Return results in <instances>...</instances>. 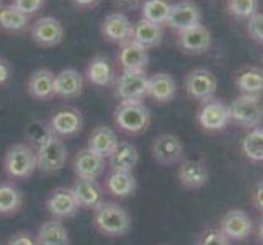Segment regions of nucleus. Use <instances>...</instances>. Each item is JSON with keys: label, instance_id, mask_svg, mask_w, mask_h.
<instances>
[{"label": "nucleus", "instance_id": "obj_1", "mask_svg": "<svg viewBox=\"0 0 263 245\" xmlns=\"http://www.w3.org/2000/svg\"><path fill=\"white\" fill-rule=\"evenodd\" d=\"M93 211V225L100 234L108 235V237H123L129 232V214L120 204L103 201Z\"/></svg>", "mask_w": 263, "mask_h": 245}, {"label": "nucleus", "instance_id": "obj_2", "mask_svg": "<svg viewBox=\"0 0 263 245\" xmlns=\"http://www.w3.org/2000/svg\"><path fill=\"white\" fill-rule=\"evenodd\" d=\"M4 170L12 180H26L36 170V152L26 144H13L4 157Z\"/></svg>", "mask_w": 263, "mask_h": 245}, {"label": "nucleus", "instance_id": "obj_3", "mask_svg": "<svg viewBox=\"0 0 263 245\" xmlns=\"http://www.w3.org/2000/svg\"><path fill=\"white\" fill-rule=\"evenodd\" d=\"M115 124L128 134H141L151 124V113L141 102H121L115 111Z\"/></svg>", "mask_w": 263, "mask_h": 245}, {"label": "nucleus", "instance_id": "obj_4", "mask_svg": "<svg viewBox=\"0 0 263 245\" xmlns=\"http://www.w3.org/2000/svg\"><path fill=\"white\" fill-rule=\"evenodd\" d=\"M228 106L231 123L242 126V128H258L263 121V102L260 97L240 95Z\"/></svg>", "mask_w": 263, "mask_h": 245}, {"label": "nucleus", "instance_id": "obj_5", "mask_svg": "<svg viewBox=\"0 0 263 245\" xmlns=\"http://www.w3.org/2000/svg\"><path fill=\"white\" fill-rule=\"evenodd\" d=\"M36 152V168L43 174H56L62 170V167L67 162V147L64 141L58 136H51V138L41 144V146L34 150Z\"/></svg>", "mask_w": 263, "mask_h": 245}, {"label": "nucleus", "instance_id": "obj_6", "mask_svg": "<svg viewBox=\"0 0 263 245\" xmlns=\"http://www.w3.org/2000/svg\"><path fill=\"white\" fill-rule=\"evenodd\" d=\"M149 77L144 70H123L116 82V97L121 102H141L147 97Z\"/></svg>", "mask_w": 263, "mask_h": 245}, {"label": "nucleus", "instance_id": "obj_7", "mask_svg": "<svg viewBox=\"0 0 263 245\" xmlns=\"http://www.w3.org/2000/svg\"><path fill=\"white\" fill-rule=\"evenodd\" d=\"M185 88L186 93L192 98L199 100V102H208L216 93L217 80L210 69H203V67L193 69L192 72L186 74Z\"/></svg>", "mask_w": 263, "mask_h": 245}, {"label": "nucleus", "instance_id": "obj_8", "mask_svg": "<svg viewBox=\"0 0 263 245\" xmlns=\"http://www.w3.org/2000/svg\"><path fill=\"white\" fill-rule=\"evenodd\" d=\"M196 118L199 126L206 131H222L231 123L229 106L214 98L203 102Z\"/></svg>", "mask_w": 263, "mask_h": 245}, {"label": "nucleus", "instance_id": "obj_9", "mask_svg": "<svg viewBox=\"0 0 263 245\" xmlns=\"http://www.w3.org/2000/svg\"><path fill=\"white\" fill-rule=\"evenodd\" d=\"M185 147L175 134L164 133L152 142V156L160 165H175L183 159Z\"/></svg>", "mask_w": 263, "mask_h": 245}, {"label": "nucleus", "instance_id": "obj_10", "mask_svg": "<svg viewBox=\"0 0 263 245\" xmlns=\"http://www.w3.org/2000/svg\"><path fill=\"white\" fill-rule=\"evenodd\" d=\"M201 23V10L192 0H180L170 8L167 25L178 33Z\"/></svg>", "mask_w": 263, "mask_h": 245}, {"label": "nucleus", "instance_id": "obj_11", "mask_svg": "<svg viewBox=\"0 0 263 245\" xmlns=\"http://www.w3.org/2000/svg\"><path fill=\"white\" fill-rule=\"evenodd\" d=\"M177 177L180 185L186 190H199L210 181V170H208L204 160L188 159L180 163Z\"/></svg>", "mask_w": 263, "mask_h": 245}, {"label": "nucleus", "instance_id": "obj_12", "mask_svg": "<svg viewBox=\"0 0 263 245\" xmlns=\"http://www.w3.org/2000/svg\"><path fill=\"white\" fill-rule=\"evenodd\" d=\"M253 224L249 214L242 210H232L224 214L221 219L219 231L229 240H243L252 234Z\"/></svg>", "mask_w": 263, "mask_h": 245}, {"label": "nucleus", "instance_id": "obj_13", "mask_svg": "<svg viewBox=\"0 0 263 245\" xmlns=\"http://www.w3.org/2000/svg\"><path fill=\"white\" fill-rule=\"evenodd\" d=\"M48 213L54 219H67V217L76 216L79 211V204L76 201L74 195H72L70 188H56L46 199Z\"/></svg>", "mask_w": 263, "mask_h": 245}, {"label": "nucleus", "instance_id": "obj_14", "mask_svg": "<svg viewBox=\"0 0 263 245\" xmlns=\"http://www.w3.org/2000/svg\"><path fill=\"white\" fill-rule=\"evenodd\" d=\"M79 208L85 210H95L103 203V188L98 185L97 180L90 178H77L70 186Z\"/></svg>", "mask_w": 263, "mask_h": 245}, {"label": "nucleus", "instance_id": "obj_15", "mask_svg": "<svg viewBox=\"0 0 263 245\" xmlns=\"http://www.w3.org/2000/svg\"><path fill=\"white\" fill-rule=\"evenodd\" d=\"M180 48L188 54H203L211 46V33L204 25H196L178 33Z\"/></svg>", "mask_w": 263, "mask_h": 245}, {"label": "nucleus", "instance_id": "obj_16", "mask_svg": "<svg viewBox=\"0 0 263 245\" xmlns=\"http://www.w3.org/2000/svg\"><path fill=\"white\" fill-rule=\"evenodd\" d=\"M31 36L40 46H44V48L56 46V44L62 41L64 28H62V25L58 18L44 16V18H40V20L33 25Z\"/></svg>", "mask_w": 263, "mask_h": 245}, {"label": "nucleus", "instance_id": "obj_17", "mask_svg": "<svg viewBox=\"0 0 263 245\" xmlns=\"http://www.w3.org/2000/svg\"><path fill=\"white\" fill-rule=\"evenodd\" d=\"M51 133L58 138H70L82 129V115L74 108L59 110L52 115L49 123Z\"/></svg>", "mask_w": 263, "mask_h": 245}, {"label": "nucleus", "instance_id": "obj_18", "mask_svg": "<svg viewBox=\"0 0 263 245\" xmlns=\"http://www.w3.org/2000/svg\"><path fill=\"white\" fill-rule=\"evenodd\" d=\"M72 168H74L77 178L97 180L105 170V159L85 147L77 152L74 162H72Z\"/></svg>", "mask_w": 263, "mask_h": 245}, {"label": "nucleus", "instance_id": "obj_19", "mask_svg": "<svg viewBox=\"0 0 263 245\" xmlns=\"http://www.w3.org/2000/svg\"><path fill=\"white\" fill-rule=\"evenodd\" d=\"M108 162L113 172H133L139 162V152L134 144L128 141H118L116 147L108 156Z\"/></svg>", "mask_w": 263, "mask_h": 245}, {"label": "nucleus", "instance_id": "obj_20", "mask_svg": "<svg viewBox=\"0 0 263 245\" xmlns=\"http://www.w3.org/2000/svg\"><path fill=\"white\" fill-rule=\"evenodd\" d=\"M84 77L76 69H64L54 77V95L62 98H76L82 93Z\"/></svg>", "mask_w": 263, "mask_h": 245}, {"label": "nucleus", "instance_id": "obj_21", "mask_svg": "<svg viewBox=\"0 0 263 245\" xmlns=\"http://www.w3.org/2000/svg\"><path fill=\"white\" fill-rule=\"evenodd\" d=\"M102 31L110 41L124 44L131 41L133 23L124 13H111L105 18V22L102 25Z\"/></svg>", "mask_w": 263, "mask_h": 245}, {"label": "nucleus", "instance_id": "obj_22", "mask_svg": "<svg viewBox=\"0 0 263 245\" xmlns=\"http://www.w3.org/2000/svg\"><path fill=\"white\" fill-rule=\"evenodd\" d=\"M177 95V82L170 74L160 72L149 77V85H147V97L154 98L159 103H167L172 102Z\"/></svg>", "mask_w": 263, "mask_h": 245}, {"label": "nucleus", "instance_id": "obj_23", "mask_svg": "<svg viewBox=\"0 0 263 245\" xmlns=\"http://www.w3.org/2000/svg\"><path fill=\"white\" fill-rule=\"evenodd\" d=\"M118 62H120L123 70H144L149 62L147 49L134 41L124 43L120 54H118Z\"/></svg>", "mask_w": 263, "mask_h": 245}, {"label": "nucleus", "instance_id": "obj_24", "mask_svg": "<svg viewBox=\"0 0 263 245\" xmlns=\"http://www.w3.org/2000/svg\"><path fill=\"white\" fill-rule=\"evenodd\" d=\"M118 144V136L116 133L108 128V126H98L92 131L88 138V146L87 149H90L92 152H95L97 156L108 159V156L113 152V149Z\"/></svg>", "mask_w": 263, "mask_h": 245}, {"label": "nucleus", "instance_id": "obj_25", "mask_svg": "<svg viewBox=\"0 0 263 245\" xmlns=\"http://www.w3.org/2000/svg\"><path fill=\"white\" fill-rule=\"evenodd\" d=\"M138 188L133 172H113L105 180V190L115 198H128Z\"/></svg>", "mask_w": 263, "mask_h": 245}, {"label": "nucleus", "instance_id": "obj_26", "mask_svg": "<svg viewBox=\"0 0 263 245\" xmlns=\"http://www.w3.org/2000/svg\"><path fill=\"white\" fill-rule=\"evenodd\" d=\"M162 36H164V30H162V25L151 23L147 20H141L133 25V34H131V41L141 44L142 48H154L160 44Z\"/></svg>", "mask_w": 263, "mask_h": 245}, {"label": "nucleus", "instance_id": "obj_27", "mask_svg": "<svg viewBox=\"0 0 263 245\" xmlns=\"http://www.w3.org/2000/svg\"><path fill=\"white\" fill-rule=\"evenodd\" d=\"M36 242L38 245H70V237L64 224L59 219H51L40 228Z\"/></svg>", "mask_w": 263, "mask_h": 245}, {"label": "nucleus", "instance_id": "obj_28", "mask_svg": "<svg viewBox=\"0 0 263 245\" xmlns=\"http://www.w3.org/2000/svg\"><path fill=\"white\" fill-rule=\"evenodd\" d=\"M54 77L48 69L34 70L28 80V92L36 100H49L54 95Z\"/></svg>", "mask_w": 263, "mask_h": 245}, {"label": "nucleus", "instance_id": "obj_29", "mask_svg": "<svg viewBox=\"0 0 263 245\" xmlns=\"http://www.w3.org/2000/svg\"><path fill=\"white\" fill-rule=\"evenodd\" d=\"M235 87H237L242 95H263V70L258 67H249L240 70L235 76Z\"/></svg>", "mask_w": 263, "mask_h": 245}, {"label": "nucleus", "instance_id": "obj_30", "mask_svg": "<svg viewBox=\"0 0 263 245\" xmlns=\"http://www.w3.org/2000/svg\"><path fill=\"white\" fill-rule=\"evenodd\" d=\"M23 195L12 181H0V214H13L22 208Z\"/></svg>", "mask_w": 263, "mask_h": 245}, {"label": "nucleus", "instance_id": "obj_31", "mask_svg": "<svg viewBox=\"0 0 263 245\" xmlns=\"http://www.w3.org/2000/svg\"><path fill=\"white\" fill-rule=\"evenodd\" d=\"M87 77L93 85H98V87L110 85L115 77V72H113L110 61L103 56L93 58L87 69Z\"/></svg>", "mask_w": 263, "mask_h": 245}, {"label": "nucleus", "instance_id": "obj_32", "mask_svg": "<svg viewBox=\"0 0 263 245\" xmlns=\"http://www.w3.org/2000/svg\"><path fill=\"white\" fill-rule=\"evenodd\" d=\"M170 8H172V4L168 0H144V4L141 7L142 20H147L156 25L167 23Z\"/></svg>", "mask_w": 263, "mask_h": 245}, {"label": "nucleus", "instance_id": "obj_33", "mask_svg": "<svg viewBox=\"0 0 263 245\" xmlns=\"http://www.w3.org/2000/svg\"><path fill=\"white\" fill-rule=\"evenodd\" d=\"M242 152L253 162H263V128L258 126L243 136Z\"/></svg>", "mask_w": 263, "mask_h": 245}, {"label": "nucleus", "instance_id": "obj_34", "mask_svg": "<svg viewBox=\"0 0 263 245\" xmlns=\"http://www.w3.org/2000/svg\"><path fill=\"white\" fill-rule=\"evenodd\" d=\"M26 25H28V15L20 12L16 7L13 5L0 7V26L4 30L20 31L26 28Z\"/></svg>", "mask_w": 263, "mask_h": 245}, {"label": "nucleus", "instance_id": "obj_35", "mask_svg": "<svg viewBox=\"0 0 263 245\" xmlns=\"http://www.w3.org/2000/svg\"><path fill=\"white\" fill-rule=\"evenodd\" d=\"M228 8L231 15L237 18H250L253 13H257L258 0H229Z\"/></svg>", "mask_w": 263, "mask_h": 245}, {"label": "nucleus", "instance_id": "obj_36", "mask_svg": "<svg viewBox=\"0 0 263 245\" xmlns=\"http://www.w3.org/2000/svg\"><path fill=\"white\" fill-rule=\"evenodd\" d=\"M51 136H52L51 128L44 124L43 121H33L30 124V128H28V138H30V141L36 146V149H38L41 144L46 142L51 138Z\"/></svg>", "mask_w": 263, "mask_h": 245}, {"label": "nucleus", "instance_id": "obj_37", "mask_svg": "<svg viewBox=\"0 0 263 245\" xmlns=\"http://www.w3.org/2000/svg\"><path fill=\"white\" fill-rule=\"evenodd\" d=\"M247 31H249V36L253 41L263 44V13L257 12L249 18Z\"/></svg>", "mask_w": 263, "mask_h": 245}, {"label": "nucleus", "instance_id": "obj_38", "mask_svg": "<svg viewBox=\"0 0 263 245\" xmlns=\"http://www.w3.org/2000/svg\"><path fill=\"white\" fill-rule=\"evenodd\" d=\"M198 245H231V240L219 229H210L203 232L198 240Z\"/></svg>", "mask_w": 263, "mask_h": 245}, {"label": "nucleus", "instance_id": "obj_39", "mask_svg": "<svg viewBox=\"0 0 263 245\" xmlns=\"http://www.w3.org/2000/svg\"><path fill=\"white\" fill-rule=\"evenodd\" d=\"M43 4H44V0H15L13 7H16L18 10L23 12L25 15H33L38 10H41Z\"/></svg>", "mask_w": 263, "mask_h": 245}, {"label": "nucleus", "instance_id": "obj_40", "mask_svg": "<svg viewBox=\"0 0 263 245\" xmlns=\"http://www.w3.org/2000/svg\"><path fill=\"white\" fill-rule=\"evenodd\" d=\"M7 245H38V242H36V239L33 237V235L22 232V234L13 235V237L8 240Z\"/></svg>", "mask_w": 263, "mask_h": 245}, {"label": "nucleus", "instance_id": "obj_41", "mask_svg": "<svg viewBox=\"0 0 263 245\" xmlns=\"http://www.w3.org/2000/svg\"><path fill=\"white\" fill-rule=\"evenodd\" d=\"M253 204L257 206V210L263 213V181H258L253 190Z\"/></svg>", "mask_w": 263, "mask_h": 245}, {"label": "nucleus", "instance_id": "obj_42", "mask_svg": "<svg viewBox=\"0 0 263 245\" xmlns=\"http://www.w3.org/2000/svg\"><path fill=\"white\" fill-rule=\"evenodd\" d=\"M142 0H115V5L121 10H136Z\"/></svg>", "mask_w": 263, "mask_h": 245}, {"label": "nucleus", "instance_id": "obj_43", "mask_svg": "<svg viewBox=\"0 0 263 245\" xmlns=\"http://www.w3.org/2000/svg\"><path fill=\"white\" fill-rule=\"evenodd\" d=\"M8 76H10V69H8V66L4 61H0V84H4L8 79Z\"/></svg>", "mask_w": 263, "mask_h": 245}, {"label": "nucleus", "instance_id": "obj_44", "mask_svg": "<svg viewBox=\"0 0 263 245\" xmlns=\"http://www.w3.org/2000/svg\"><path fill=\"white\" fill-rule=\"evenodd\" d=\"M74 2L80 7H92L98 2V0H74Z\"/></svg>", "mask_w": 263, "mask_h": 245}, {"label": "nucleus", "instance_id": "obj_45", "mask_svg": "<svg viewBox=\"0 0 263 245\" xmlns=\"http://www.w3.org/2000/svg\"><path fill=\"white\" fill-rule=\"evenodd\" d=\"M258 235H260V239H261V242H263V221H261L260 228H258Z\"/></svg>", "mask_w": 263, "mask_h": 245}]
</instances>
